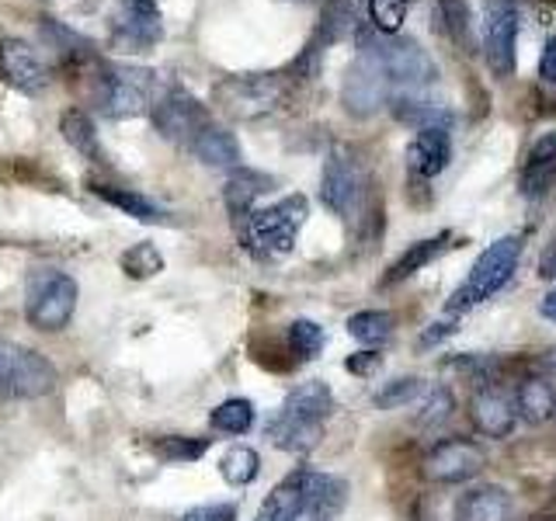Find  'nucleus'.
<instances>
[{
	"label": "nucleus",
	"mask_w": 556,
	"mask_h": 521,
	"mask_svg": "<svg viewBox=\"0 0 556 521\" xmlns=\"http://www.w3.org/2000/svg\"><path fill=\"white\" fill-rule=\"evenodd\" d=\"M320 202L348 226L362 223L369 208V167L355 147H330L320 174Z\"/></svg>",
	"instance_id": "f257e3e1"
},
{
	"label": "nucleus",
	"mask_w": 556,
	"mask_h": 521,
	"mask_svg": "<svg viewBox=\"0 0 556 521\" xmlns=\"http://www.w3.org/2000/svg\"><path fill=\"white\" fill-rule=\"evenodd\" d=\"M521 247H526V243H521L518 233L497 237L491 247L477 257V265H473V271L466 275V282L448 295V303H445L448 317H463V313L486 303L491 295H497L504 285H508L511 275L518 271Z\"/></svg>",
	"instance_id": "f03ea898"
},
{
	"label": "nucleus",
	"mask_w": 556,
	"mask_h": 521,
	"mask_svg": "<svg viewBox=\"0 0 556 521\" xmlns=\"http://www.w3.org/2000/svg\"><path fill=\"white\" fill-rule=\"evenodd\" d=\"M355 39H358V52L372 56L382 66V74L390 77V84L425 87L439 77V66L428 56V49H421V42L410 39V35H382L372 25H362L355 31Z\"/></svg>",
	"instance_id": "7ed1b4c3"
},
{
	"label": "nucleus",
	"mask_w": 556,
	"mask_h": 521,
	"mask_svg": "<svg viewBox=\"0 0 556 521\" xmlns=\"http://www.w3.org/2000/svg\"><path fill=\"white\" fill-rule=\"evenodd\" d=\"M306 216L309 202L303 195H289L268 208H257L248 219H240V240L257 257H282L295 247V237H300Z\"/></svg>",
	"instance_id": "20e7f679"
},
{
	"label": "nucleus",
	"mask_w": 556,
	"mask_h": 521,
	"mask_svg": "<svg viewBox=\"0 0 556 521\" xmlns=\"http://www.w3.org/2000/svg\"><path fill=\"white\" fill-rule=\"evenodd\" d=\"M94 101L109 118H132L153 109V69L104 63L98 69Z\"/></svg>",
	"instance_id": "39448f33"
},
{
	"label": "nucleus",
	"mask_w": 556,
	"mask_h": 521,
	"mask_svg": "<svg viewBox=\"0 0 556 521\" xmlns=\"http://www.w3.org/2000/svg\"><path fill=\"white\" fill-rule=\"evenodd\" d=\"M60 372L42 352L0 341V399H39L56 390Z\"/></svg>",
	"instance_id": "423d86ee"
},
{
	"label": "nucleus",
	"mask_w": 556,
	"mask_h": 521,
	"mask_svg": "<svg viewBox=\"0 0 556 521\" xmlns=\"http://www.w3.org/2000/svg\"><path fill=\"white\" fill-rule=\"evenodd\" d=\"M77 295V282L66 271H35L25 292V320L35 330H63L74 320Z\"/></svg>",
	"instance_id": "0eeeda50"
},
{
	"label": "nucleus",
	"mask_w": 556,
	"mask_h": 521,
	"mask_svg": "<svg viewBox=\"0 0 556 521\" xmlns=\"http://www.w3.org/2000/svg\"><path fill=\"white\" fill-rule=\"evenodd\" d=\"M289 87L278 74H237L216 84V101L233 118H265L282 109Z\"/></svg>",
	"instance_id": "6e6552de"
},
{
	"label": "nucleus",
	"mask_w": 556,
	"mask_h": 521,
	"mask_svg": "<svg viewBox=\"0 0 556 521\" xmlns=\"http://www.w3.org/2000/svg\"><path fill=\"white\" fill-rule=\"evenodd\" d=\"M483 56L497 77L518 66V8L515 0H483Z\"/></svg>",
	"instance_id": "1a4fd4ad"
},
{
	"label": "nucleus",
	"mask_w": 556,
	"mask_h": 521,
	"mask_svg": "<svg viewBox=\"0 0 556 521\" xmlns=\"http://www.w3.org/2000/svg\"><path fill=\"white\" fill-rule=\"evenodd\" d=\"M390 98V77L382 74V66L358 52V56L348 63L344 80H341V104L352 118H372Z\"/></svg>",
	"instance_id": "9d476101"
},
{
	"label": "nucleus",
	"mask_w": 556,
	"mask_h": 521,
	"mask_svg": "<svg viewBox=\"0 0 556 521\" xmlns=\"http://www.w3.org/2000/svg\"><path fill=\"white\" fill-rule=\"evenodd\" d=\"M483 466H486V452L480 448V442L442 439L425 452L421 473L431 483H466V480H473Z\"/></svg>",
	"instance_id": "9b49d317"
},
{
	"label": "nucleus",
	"mask_w": 556,
	"mask_h": 521,
	"mask_svg": "<svg viewBox=\"0 0 556 521\" xmlns=\"http://www.w3.org/2000/svg\"><path fill=\"white\" fill-rule=\"evenodd\" d=\"M150 118L164 139H170V143H188V147H191V139L208 126V112L185 91V87H170V91L156 98Z\"/></svg>",
	"instance_id": "f8f14e48"
},
{
	"label": "nucleus",
	"mask_w": 556,
	"mask_h": 521,
	"mask_svg": "<svg viewBox=\"0 0 556 521\" xmlns=\"http://www.w3.org/2000/svg\"><path fill=\"white\" fill-rule=\"evenodd\" d=\"M164 22L156 0H118L112 17V39L126 52H143L161 42Z\"/></svg>",
	"instance_id": "ddd939ff"
},
{
	"label": "nucleus",
	"mask_w": 556,
	"mask_h": 521,
	"mask_svg": "<svg viewBox=\"0 0 556 521\" xmlns=\"http://www.w3.org/2000/svg\"><path fill=\"white\" fill-rule=\"evenodd\" d=\"M0 77L22 94H39L49 87V66L39 49L25 39H0Z\"/></svg>",
	"instance_id": "4468645a"
},
{
	"label": "nucleus",
	"mask_w": 556,
	"mask_h": 521,
	"mask_svg": "<svg viewBox=\"0 0 556 521\" xmlns=\"http://www.w3.org/2000/svg\"><path fill=\"white\" fill-rule=\"evenodd\" d=\"M469 417H473L477 431L486 434V439H508L518 424V404H515V396H508L494 382V386H480L473 393V399H469Z\"/></svg>",
	"instance_id": "2eb2a0df"
},
{
	"label": "nucleus",
	"mask_w": 556,
	"mask_h": 521,
	"mask_svg": "<svg viewBox=\"0 0 556 521\" xmlns=\"http://www.w3.org/2000/svg\"><path fill=\"white\" fill-rule=\"evenodd\" d=\"M348 504V483L341 476L303 469V518L306 521H334Z\"/></svg>",
	"instance_id": "dca6fc26"
},
{
	"label": "nucleus",
	"mask_w": 556,
	"mask_h": 521,
	"mask_svg": "<svg viewBox=\"0 0 556 521\" xmlns=\"http://www.w3.org/2000/svg\"><path fill=\"white\" fill-rule=\"evenodd\" d=\"M452 161V129L445 126H428L417 129V136L407 147V164L417 178H434L442 174Z\"/></svg>",
	"instance_id": "f3484780"
},
{
	"label": "nucleus",
	"mask_w": 556,
	"mask_h": 521,
	"mask_svg": "<svg viewBox=\"0 0 556 521\" xmlns=\"http://www.w3.org/2000/svg\"><path fill=\"white\" fill-rule=\"evenodd\" d=\"M275 191V178L265 170H251V167H237L230 170V178L223 185V202H226V213H230L237 223L248 219L254 213V202L261 195Z\"/></svg>",
	"instance_id": "a211bd4d"
},
{
	"label": "nucleus",
	"mask_w": 556,
	"mask_h": 521,
	"mask_svg": "<svg viewBox=\"0 0 556 521\" xmlns=\"http://www.w3.org/2000/svg\"><path fill=\"white\" fill-rule=\"evenodd\" d=\"M324 439V424L306 421V417H292L286 410H278L268 421V442L282 452H292V456H306L320 445Z\"/></svg>",
	"instance_id": "6ab92c4d"
},
{
	"label": "nucleus",
	"mask_w": 556,
	"mask_h": 521,
	"mask_svg": "<svg viewBox=\"0 0 556 521\" xmlns=\"http://www.w3.org/2000/svg\"><path fill=\"white\" fill-rule=\"evenodd\" d=\"M456 518L459 521H508L511 518V497L497 483H480L459 497Z\"/></svg>",
	"instance_id": "aec40b11"
},
{
	"label": "nucleus",
	"mask_w": 556,
	"mask_h": 521,
	"mask_svg": "<svg viewBox=\"0 0 556 521\" xmlns=\"http://www.w3.org/2000/svg\"><path fill=\"white\" fill-rule=\"evenodd\" d=\"M452 247V233H439V237H428V240H417L410 247L400 254L393 265L382 275V285H396V282H407L410 275L425 271L431 260H439L445 251Z\"/></svg>",
	"instance_id": "412c9836"
},
{
	"label": "nucleus",
	"mask_w": 556,
	"mask_h": 521,
	"mask_svg": "<svg viewBox=\"0 0 556 521\" xmlns=\"http://www.w3.org/2000/svg\"><path fill=\"white\" fill-rule=\"evenodd\" d=\"M191 153L199 156L202 164L208 167H226V170H237L240 167V143H237V136L230 129H223V126H208L191 139Z\"/></svg>",
	"instance_id": "4be33fe9"
},
{
	"label": "nucleus",
	"mask_w": 556,
	"mask_h": 521,
	"mask_svg": "<svg viewBox=\"0 0 556 521\" xmlns=\"http://www.w3.org/2000/svg\"><path fill=\"white\" fill-rule=\"evenodd\" d=\"M515 404H518V417L529 424H549L556 417V390L549 379H526L521 386L515 390Z\"/></svg>",
	"instance_id": "5701e85b"
},
{
	"label": "nucleus",
	"mask_w": 556,
	"mask_h": 521,
	"mask_svg": "<svg viewBox=\"0 0 556 521\" xmlns=\"http://www.w3.org/2000/svg\"><path fill=\"white\" fill-rule=\"evenodd\" d=\"M300 518H303V469H295V473H289L265 497L254 521H300Z\"/></svg>",
	"instance_id": "b1692460"
},
{
	"label": "nucleus",
	"mask_w": 556,
	"mask_h": 521,
	"mask_svg": "<svg viewBox=\"0 0 556 521\" xmlns=\"http://www.w3.org/2000/svg\"><path fill=\"white\" fill-rule=\"evenodd\" d=\"M358 31L355 25V8H352V0H327L324 11H320V22H317V31H313V46L317 49H330V46H338L344 39H352V35Z\"/></svg>",
	"instance_id": "393cba45"
},
{
	"label": "nucleus",
	"mask_w": 556,
	"mask_h": 521,
	"mask_svg": "<svg viewBox=\"0 0 556 521\" xmlns=\"http://www.w3.org/2000/svg\"><path fill=\"white\" fill-rule=\"evenodd\" d=\"M282 410L292 414V417H306V421L324 424L327 417L334 414V393H330L327 382L313 379V382H303V386H295V390L286 396Z\"/></svg>",
	"instance_id": "a878e982"
},
{
	"label": "nucleus",
	"mask_w": 556,
	"mask_h": 521,
	"mask_svg": "<svg viewBox=\"0 0 556 521\" xmlns=\"http://www.w3.org/2000/svg\"><path fill=\"white\" fill-rule=\"evenodd\" d=\"M91 191H94L98 199H104L109 205L122 208V213L132 216V219H139V223H164V219H167L164 208L156 205L153 199H147L143 191H136V188H115V185H101V181H94Z\"/></svg>",
	"instance_id": "bb28decb"
},
{
	"label": "nucleus",
	"mask_w": 556,
	"mask_h": 521,
	"mask_svg": "<svg viewBox=\"0 0 556 521\" xmlns=\"http://www.w3.org/2000/svg\"><path fill=\"white\" fill-rule=\"evenodd\" d=\"M60 132H63V139H66L70 147L87 156V161L104 164L101 139H98V129H94V122H91V115H87V112H80V109L63 112V118H60Z\"/></svg>",
	"instance_id": "cd10ccee"
},
{
	"label": "nucleus",
	"mask_w": 556,
	"mask_h": 521,
	"mask_svg": "<svg viewBox=\"0 0 556 521\" xmlns=\"http://www.w3.org/2000/svg\"><path fill=\"white\" fill-rule=\"evenodd\" d=\"M393 313L387 309H362L355 317H348V334L365 347H379L393 338Z\"/></svg>",
	"instance_id": "c85d7f7f"
},
{
	"label": "nucleus",
	"mask_w": 556,
	"mask_h": 521,
	"mask_svg": "<svg viewBox=\"0 0 556 521\" xmlns=\"http://www.w3.org/2000/svg\"><path fill=\"white\" fill-rule=\"evenodd\" d=\"M452 410H456V396H452L448 386H428L425 396L417 399V410H414V424L421 431H434L442 428Z\"/></svg>",
	"instance_id": "c756f323"
},
{
	"label": "nucleus",
	"mask_w": 556,
	"mask_h": 521,
	"mask_svg": "<svg viewBox=\"0 0 556 521\" xmlns=\"http://www.w3.org/2000/svg\"><path fill=\"white\" fill-rule=\"evenodd\" d=\"M393 115L414 129H428V126H445L452 129V115L431 101H417V98H393Z\"/></svg>",
	"instance_id": "7c9ffc66"
},
{
	"label": "nucleus",
	"mask_w": 556,
	"mask_h": 521,
	"mask_svg": "<svg viewBox=\"0 0 556 521\" xmlns=\"http://www.w3.org/2000/svg\"><path fill=\"white\" fill-rule=\"evenodd\" d=\"M42 39L52 46V52H56L60 60L66 63H87L94 56V46L80 39L77 31H70L66 25H56V22H42Z\"/></svg>",
	"instance_id": "2f4dec72"
},
{
	"label": "nucleus",
	"mask_w": 556,
	"mask_h": 521,
	"mask_svg": "<svg viewBox=\"0 0 556 521\" xmlns=\"http://www.w3.org/2000/svg\"><path fill=\"white\" fill-rule=\"evenodd\" d=\"M208 424L219 434H248L254 428V404L243 396L233 399H223V404L208 414Z\"/></svg>",
	"instance_id": "473e14b6"
},
{
	"label": "nucleus",
	"mask_w": 556,
	"mask_h": 521,
	"mask_svg": "<svg viewBox=\"0 0 556 521\" xmlns=\"http://www.w3.org/2000/svg\"><path fill=\"white\" fill-rule=\"evenodd\" d=\"M442 365L456 372V376H463L466 382H473V386H494L497 376H501V361L497 358H491V355H473V352H463L456 358H445Z\"/></svg>",
	"instance_id": "72a5a7b5"
},
{
	"label": "nucleus",
	"mask_w": 556,
	"mask_h": 521,
	"mask_svg": "<svg viewBox=\"0 0 556 521\" xmlns=\"http://www.w3.org/2000/svg\"><path fill=\"white\" fill-rule=\"evenodd\" d=\"M286 341H289V352L300 358V361H309L317 358L324 347H327V330L317 323V320H292L289 330H286Z\"/></svg>",
	"instance_id": "f704fd0d"
},
{
	"label": "nucleus",
	"mask_w": 556,
	"mask_h": 521,
	"mask_svg": "<svg viewBox=\"0 0 556 521\" xmlns=\"http://www.w3.org/2000/svg\"><path fill=\"white\" fill-rule=\"evenodd\" d=\"M257 469H261L257 452L248 448V445H233L219 462V476L230 486H248V483L257 480Z\"/></svg>",
	"instance_id": "c9c22d12"
},
{
	"label": "nucleus",
	"mask_w": 556,
	"mask_h": 521,
	"mask_svg": "<svg viewBox=\"0 0 556 521\" xmlns=\"http://www.w3.org/2000/svg\"><path fill=\"white\" fill-rule=\"evenodd\" d=\"M153 456L161 462H195L208 452V439H188V434H164L153 445Z\"/></svg>",
	"instance_id": "e433bc0d"
},
{
	"label": "nucleus",
	"mask_w": 556,
	"mask_h": 521,
	"mask_svg": "<svg viewBox=\"0 0 556 521\" xmlns=\"http://www.w3.org/2000/svg\"><path fill=\"white\" fill-rule=\"evenodd\" d=\"M439 11L448 39L463 46L466 52L473 49V11H469V0H439Z\"/></svg>",
	"instance_id": "4c0bfd02"
},
{
	"label": "nucleus",
	"mask_w": 556,
	"mask_h": 521,
	"mask_svg": "<svg viewBox=\"0 0 556 521\" xmlns=\"http://www.w3.org/2000/svg\"><path fill=\"white\" fill-rule=\"evenodd\" d=\"M118 265L129 278H136V282H147V278L164 271V254L156 251L153 243H132V247L118 257Z\"/></svg>",
	"instance_id": "58836bf2"
},
{
	"label": "nucleus",
	"mask_w": 556,
	"mask_h": 521,
	"mask_svg": "<svg viewBox=\"0 0 556 521\" xmlns=\"http://www.w3.org/2000/svg\"><path fill=\"white\" fill-rule=\"evenodd\" d=\"M425 382L417 376H404V379H393L387 382L379 393H376V407L379 410H396V407H407V404H417V399L425 396Z\"/></svg>",
	"instance_id": "ea45409f"
},
{
	"label": "nucleus",
	"mask_w": 556,
	"mask_h": 521,
	"mask_svg": "<svg viewBox=\"0 0 556 521\" xmlns=\"http://www.w3.org/2000/svg\"><path fill=\"white\" fill-rule=\"evenodd\" d=\"M362 4L372 17V28L382 35H396L410 11V0H362Z\"/></svg>",
	"instance_id": "a19ab883"
},
{
	"label": "nucleus",
	"mask_w": 556,
	"mask_h": 521,
	"mask_svg": "<svg viewBox=\"0 0 556 521\" xmlns=\"http://www.w3.org/2000/svg\"><path fill=\"white\" fill-rule=\"evenodd\" d=\"M556 185V161H526L521 167V195L526 199H543L549 195V188Z\"/></svg>",
	"instance_id": "79ce46f5"
},
{
	"label": "nucleus",
	"mask_w": 556,
	"mask_h": 521,
	"mask_svg": "<svg viewBox=\"0 0 556 521\" xmlns=\"http://www.w3.org/2000/svg\"><path fill=\"white\" fill-rule=\"evenodd\" d=\"M178 521H237L233 504H202V508L185 511Z\"/></svg>",
	"instance_id": "37998d69"
},
{
	"label": "nucleus",
	"mask_w": 556,
	"mask_h": 521,
	"mask_svg": "<svg viewBox=\"0 0 556 521\" xmlns=\"http://www.w3.org/2000/svg\"><path fill=\"white\" fill-rule=\"evenodd\" d=\"M382 365V355L376 352V347H365V352H355V355H348L344 361V369L352 372V376H362V379H369L376 369Z\"/></svg>",
	"instance_id": "c03bdc74"
},
{
	"label": "nucleus",
	"mask_w": 556,
	"mask_h": 521,
	"mask_svg": "<svg viewBox=\"0 0 556 521\" xmlns=\"http://www.w3.org/2000/svg\"><path fill=\"white\" fill-rule=\"evenodd\" d=\"M539 77H543L549 87H556V39H549L546 49H543V60H539Z\"/></svg>",
	"instance_id": "a18cd8bd"
},
{
	"label": "nucleus",
	"mask_w": 556,
	"mask_h": 521,
	"mask_svg": "<svg viewBox=\"0 0 556 521\" xmlns=\"http://www.w3.org/2000/svg\"><path fill=\"white\" fill-rule=\"evenodd\" d=\"M448 334H456V317L452 320H439V323H431V330H425L421 334V344H439L442 338Z\"/></svg>",
	"instance_id": "49530a36"
},
{
	"label": "nucleus",
	"mask_w": 556,
	"mask_h": 521,
	"mask_svg": "<svg viewBox=\"0 0 556 521\" xmlns=\"http://www.w3.org/2000/svg\"><path fill=\"white\" fill-rule=\"evenodd\" d=\"M539 313H543L546 320H553V323H556V285H553V289L546 292V300L539 303Z\"/></svg>",
	"instance_id": "de8ad7c7"
},
{
	"label": "nucleus",
	"mask_w": 556,
	"mask_h": 521,
	"mask_svg": "<svg viewBox=\"0 0 556 521\" xmlns=\"http://www.w3.org/2000/svg\"><path fill=\"white\" fill-rule=\"evenodd\" d=\"M543 275H546V278H553V275H556V247L543 257Z\"/></svg>",
	"instance_id": "09e8293b"
},
{
	"label": "nucleus",
	"mask_w": 556,
	"mask_h": 521,
	"mask_svg": "<svg viewBox=\"0 0 556 521\" xmlns=\"http://www.w3.org/2000/svg\"><path fill=\"white\" fill-rule=\"evenodd\" d=\"M539 521H556V518H539Z\"/></svg>",
	"instance_id": "8fccbe9b"
},
{
	"label": "nucleus",
	"mask_w": 556,
	"mask_h": 521,
	"mask_svg": "<svg viewBox=\"0 0 556 521\" xmlns=\"http://www.w3.org/2000/svg\"><path fill=\"white\" fill-rule=\"evenodd\" d=\"M553 491H556V476H553Z\"/></svg>",
	"instance_id": "3c124183"
},
{
	"label": "nucleus",
	"mask_w": 556,
	"mask_h": 521,
	"mask_svg": "<svg viewBox=\"0 0 556 521\" xmlns=\"http://www.w3.org/2000/svg\"><path fill=\"white\" fill-rule=\"evenodd\" d=\"M300 4H306V0H300Z\"/></svg>",
	"instance_id": "603ef678"
}]
</instances>
